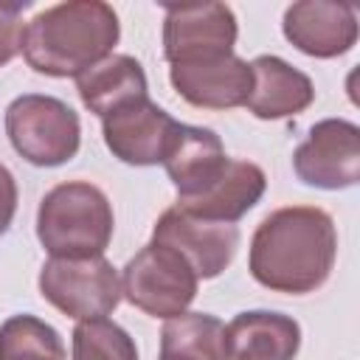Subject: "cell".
<instances>
[{"mask_svg":"<svg viewBox=\"0 0 360 360\" xmlns=\"http://www.w3.org/2000/svg\"><path fill=\"white\" fill-rule=\"evenodd\" d=\"M338 231L332 217L315 205H287L267 214L250 239V276L287 295L315 292L332 273Z\"/></svg>","mask_w":360,"mask_h":360,"instance_id":"obj_1","label":"cell"},{"mask_svg":"<svg viewBox=\"0 0 360 360\" xmlns=\"http://www.w3.org/2000/svg\"><path fill=\"white\" fill-rule=\"evenodd\" d=\"M121 37L118 14L101 0H68L37 11L22 31V56L42 76H79L112 53Z\"/></svg>","mask_w":360,"mask_h":360,"instance_id":"obj_2","label":"cell"},{"mask_svg":"<svg viewBox=\"0 0 360 360\" xmlns=\"http://www.w3.org/2000/svg\"><path fill=\"white\" fill-rule=\"evenodd\" d=\"M112 225L115 217L107 194L87 180L53 186L37 211V239L51 259L104 256Z\"/></svg>","mask_w":360,"mask_h":360,"instance_id":"obj_3","label":"cell"},{"mask_svg":"<svg viewBox=\"0 0 360 360\" xmlns=\"http://www.w3.org/2000/svg\"><path fill=\"white\" fill-rule=\"evenodd\" d=\"M6 135L20 158L34 166H62L82 146V124L70 104L56 96L25 93L6 107Z\"/></svg>","mask_w":360,"mask_h":360,"instance_id":"obj_4","label":"cell"},{"mask_svg":"<svg viewBox=\"0 0 360 360\" xmlns=\"http://www.w3.org/2000/svg\"><path fill=\"white\" fill-rule=\"evenodd\" d=\"M197 273L172 248L143 245L121 273V295L152 318H174L188 309L197 295Z\"/></svg>","mask_w":360,"mask_h":360,"instance_id":"obj_5","label":"cell"},{"mask_svg":"<svg viewBox=\"0 0 360 360\" xmlns=\"http://www.w3.org/2000/svg\"><path fill=\"white\" fill-rule=\"evenodd\" d=\"M37 284L39 295L73 321L107 318L121 304L118 270L104 256L48 259Z\"/></svg>","mask_w":360,"mask_h":360,"instance_id":"obj_6","label":"cell"},{"mask_svg":"<svg viewBox=\"0 0 360 360\" xmlns=\"http://www.w3.org/2000/svg\"><path fill=\"white\" fill-rule=\"evenodd\" d=\"M236 17L225 3L166 6L163 17V56L169 65L202 62L233 53Z\"/></svg>","mask_w":360,"mask_h":360,"instance_id":"obj_7","label":"cell"},{"mask_svg":"<svg viewBox=\"0 0 360 360\" xmlns=\"http://www.w3.org/2000/svg\"><path fill=\"white\" fill-rule=\"evenodd\" d=\"M292 169L301 183L338 191L360 180V129L346 118H323L292 152Z\"/></svg>","mask_w":360,"mask_h":360,"instance_id":"obj_8","label":"cell"},{"mask_svg":"<svg viewBox=\"0 0 360 360\" xmlns=\"http://www.w3.org/2000/svg\"><path fill=\"white\" fill-rule=\"evenodd\" d=\"M180 121H174L149 96L129 101L101 118V135L112 158L129 166H158L166 160Z\"/></svg>","mask_w":360,"mask_h":360,"instance_id":"obj_9","label":"cell"},{"mask_svg":"<svg viewBox=\"0 0 360 360\" xmlns=\"http://www.w3.org/2000/svg\"><path fill=\"white\" fill-rule=\"evenodd\" d=\"M152 242L177 250L191 264L197 278H217L236 256L239 228L233 222L200 219L172 205L158 217Z\"/></svg>","mask_w":360,"mask_h":360,"instance_id":"obj_10","label":"cell"},{"mask_svg":"<svg viewBox=\"0 0 360 360\" xmlns=\"http://www.w3.org/2000/svg\"><path fill=\"white\" fill-rule=\"evenodd\" d=\"M169 82L183 101L202 110H231L245 107L253 90V70L250 62L239 59L236 53L169 65Z\"/></svg>","mask_w":360,"mask_h":360,"instance_id":"obj_11","label":"cell"},{"mask_svg":"<svg viewBox=\"0 0 360 360\" xmlns=\"http://www.w3.org/2000/svg\"><path fill=\"white\" fill-rule=\"evenodd\" d=\"M284 37L307 56L335 59L357 42V11L349 3L301 0L284 11Z\"/></svg>","mask_w":360,"mask_h":360,"instance_id":"obj_12","label":"cell"},{"mask_svg":"<svg viewBox=\"0 0 360 360\" xmlns=\"http://www.w3.org/2000/svg\"><path fill=\"white\" fill-rule=\"evenodd\" d=\"M264 188H267V177L262 166L250 160L228 158L225 169L200 194L174 202V208L211 222H236L262 200Z\"/></svg>","mask_w":360,"mask_h":360,"instance_id":"obj_13","label":"cell"},{"mask_svg":"<svg viewBox=\"0 0 360 360\" xmlns=\"http://www.w3.org/2000/svg\"><path fill=\"white\" fill-rule=\"evenodd\" d=\"M250 70H253V90L245 107L262 121L298 115L315 101L312 79L304 70L284 62L281 56L262 53L250 62Z\"/></svg>","mask_w":360,"mask_h":360,"instance_id":"obj_14","label":"cell"},{"mask_svg":"<svg viewBox=\"0 0 360 360\" xmlns=\"http://www.w3.org/2000/svg\"><path fill=\"white\" fill-rule=\"evenodd\" d=\"M225 332L231 360H295L301 349V326L284 312H239Z\"/></svg>","mask_w":360,"mask_h":360,"instance_id":"obj_15","label":"cell"},{"mask_svg":"<svg viewBox=\"0 0 360 360\" xmlns=\"http://www.w3.org/2000/svg\"><path fill=\"white\" fill-rule=\"evenodd\" d=\"M228 163L225 146L214 129L180 124V132L163 160L172 186L177 188V202L200 194Z\"/></svg>","mask_w":360,"mask_h":360,"instance_id":"obj_16","label":"cell"},{"mask_svg":"<svg viewBox=\"0 0 360 360\" xmlns=\"http://www.w3.org/2000/svg\"><path fill=\"white\" fill-rule=\"evenodd\" d=\"M76 90H79L82 104L90 112H96L98 118L110 115L112 110H118L129 101L149 96L146 73H143L141 62L129 53H110L101 62H96L93 68H87L84 73H79Z\"/></svg>","mask_w":360,"mask_h":360,"instance_id":"obj_17","label":"cell"},{"mask_svg":"<svg viewBox=\"0 0 360 360\" xmlns=\"http://www.w3.org/2000/svg\"><path fill=\"white\" fill-rule=\"evenodd\" d=\"M160 354H183L194 360H231L225 323L208 312H180L163 323Z\"/></svg>","mask_w":360,"mask_h":360,"instance_id":"obj_18","label":"cell"},{"mask_svg":"<svg viewBox=\"0 0 360 360\" xmlns=\"http://www.w3.org/2000/svg\"><path fill=\"white\" fill-rule=\"evenodd\" d=\"M0 360H65V343L37 315H11L0 323Z\"/></svg>","mask_w":360,"mask_h":360,"instance_id":"obj_19","label":"cell"},{"mask_svg":"<svg viewBox=\"0 0 360 360\" xmlns=\"http://www.w3.org/2000/svg\"><path fill=\"white\" fill-rule=\"evenodd\" d=\"M70 338L73 360H138L135 340L110 318L79 321Z\"/></svg>","mask_w":360,"mask_h":360,"instance_id":"obj_20","label":"cell"},{"mask_svg":"<svg viewBox=\"0 0 360 360\" xmlns=\"http://www.w3.org/2000/svg\"><path fill=\"white\" fill-rule=\"evenodd\" d=\"M22 8L17 3H0V68L22 51Z\"/></svg>","mask_w":360,"mask_h":360,"instance_id":"obj_21","label":"cell"},{"mask_svg":"<svg viewBox=\"0 0 360 360\" xmlns=\"http://www.w3.org/2000/svg\"><path fill=\"white\" fill-rule=\"evenodd\" d=\"M14 214H17V183L14 174L0 163V236L8 231Z\"/></svg>","mask_w":360,"mask_h":360,"instance_id":"obj_22","label":"cell"},{"mask_svg":"<svg viewBox=\"0 0 360 360\" xmlns=\"http://www.w3.org/2000/svg\"><path fill=\"white\" fill-rule=\"evenodd\" d=\"M160 360H194V357H183V354H160Z\"/></svg>","mask_w":360,"mask_h":360,"instance_id":"obj_23","label":"cell"}]
</instances>
